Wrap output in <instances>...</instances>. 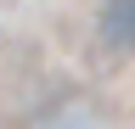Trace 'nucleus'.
Segmentation results:
<instances>
[{"label": "nucleus", "mask_w": 135, "mask_h": 129, "mask_svg": "<svg viewBox=\"0 0 135 129\" xmlns=\"http://www.w3.org/2000/svg\"><path fill=\"white\" fill-rule=\"evenodd\" d=\"M101 34L113 45H129L135 51V0H113V6L101 11Z\"/></svg>", "instance_id": "nucleus-1"}]
</instances>
